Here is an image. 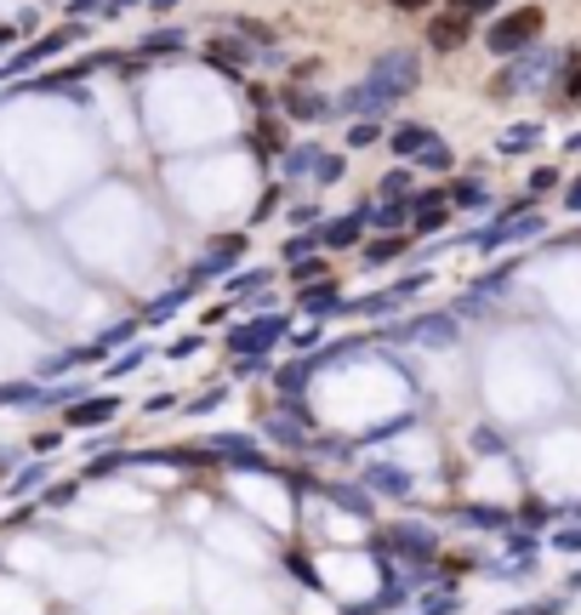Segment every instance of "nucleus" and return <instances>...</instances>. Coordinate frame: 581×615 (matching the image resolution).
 I'll use <instances>...</instances> for the list:
<instances>
[{
    "mask_svg": "<svg viewBox=\"0 0 581 615\" xmlns=\"http://www.w3.org/2000/svg\"><path fill=\"white\" fill-rule=\"evenodd\" d=\"M382 103H394V98H405V91L416 86V58L411 52H387L376 69H371V80H365Z\"/></svg>",
    "mask_w": 581,
    "mask_h": 615,
    "instance_id": "obj_1",
    "label": "nucleus"
},
{
    "mask_svg": "<svg viewBox=\"0 0 581 615\" xmlns=\"http://www.w3.org/2000/svg\"><path fill=\"white\" fill-rule=\"evenodd\" d=\"M394 155L422 160V166H433V171H445V166H451V149H445L427 126H400V131H394Z\"/></svg>",
    "mask_w": 581,
    "mask_h": 615,
    "instance_id": "obj_2",
    "label": "nucleus"
},
{
    "mask_svg": "<svg viewBox=\"0 0 581 615\" xmlns=\"http://www.w3.org/2000/svg\"><path fill=\"white\" fill-rule=\"evenodd\" d=\"M536 34H542V7H524V12H513V18H502L491 29V46L496 52H519V46L536 40Z\"/></svg>",
    "mask_w": 581,
    "mask_h": 615,
    "instance_id": "obj_3",
    "label": "nucleus"
},
{
    "mask_svg": "<svg viewBox=\"0 0 581 615\" xmlns=\"http://www.w3.org/2000/svg\"><path fill=\"white\" fill-rule=\"evenodd\" d=\"M427 40H433V46H440V52H456V46L467 40V18H462V12L440 18V23H433V29H427Z\"/></svg>",
    "mask_w": 581,
    "mask_h": 615,
    "instance_id": "obj_4",
    "label": "nucleus"
},
{
    "mask_svg": "<svg viewBox=\"0 0 581 615\" xmlns=\"http://www.w3.org/2000/svg\"><path fill=\"white\" fill-rule=\"evenodd\" d=\"M343 109H348V115H365V120H371V115H382L387 103L376 98V91H371V86H354V91H348V98H343Z\"/></svg>",
    "mask_w": 581,
    "mask_h": 615,
    "instance_id": "obj_5",
    "label": "nucleus"
},
{
    "mask_svg": "<svg viewBox=\"0 0 581 615\" xmlns=\"http://www.w3.org/2000/svg\"><path fill=\"white\" fill-rule=\"evenodd\" d=\"M405 188H411V177H405V171H394V177H382V195H405Z\"/></svg>",
    "mask_w": 581,
    "mask_h": 615,
    "instance_id": "obj_6",
    "label": "nucleus"
},
{
    "mask_svg": "<svg viewBox=\"0 0 581 615\" xmlns=\"http://www.w3.org/2000/svg\"><path fill=\"white\" fill-rule=\"evenodd\" d=\"M484 7H496V0H451V12H462V18H467V12H484Z\"/></svg>",
    "mask_w": 581,
    "mask_h": 615,
    "instance_id": "obj_7",
    "label": "nucleus"
},
{
    "mask_svg": "<svg viewBox=\"0 0 581 615\" xmlns=\"http://www.w3.org/2000/svg\"><path fill=\"white\" fill-rule=\"evenodd\" d=\"M394 7H400V12H422V7H427V0H394Z\"/></svg>",
    "mask_w": 581,
    "mask_h": 615,
    "instance_id": "obj_8",
    "label": "nucleus"
}]
</instances>
